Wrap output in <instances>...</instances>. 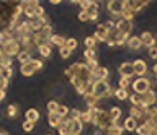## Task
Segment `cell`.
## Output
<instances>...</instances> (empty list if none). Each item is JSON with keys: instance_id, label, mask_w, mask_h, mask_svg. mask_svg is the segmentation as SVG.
Instances as JSON below:
<instances>
[{"instance_id": "obj_9", "label": "cell", "mask_w": 157, "mask_h": 135, "mask_svg": "<svg viewBox=\"0 0 157 135\" xmlns=\"http://www.w3.org/2000/svg\"><path fill=\"white\" fill-rule=\"evenodd\" d=\"M132 69H134V75H137V76L147 75V64L142 59H136L132 62Z\"/></svg>"}, {"instance_id": "obj_32", "label": "cell", "mask_w": 157, "mask_h": 135, "mask_svg": "<svg viewBox=\"0 0 157 135\" xmlns=\"http://www.w3.org/2000/svg\"><path fill=\"white\" fill-rule=\"evenodd\" d=\"M57 114H59V117H61V119H67L69 114H71V109H69L66 104H61V106H59V109H57Z\"/></svg>"}, {"instance_id": "obj_7", "label": "cell", "mask_w": 157, "mask_h": 135, "mask_svg": "<svg viewBox=\"0 0 157 135\" xmlns=\"http://www.w3.org/2000/svg\"><path fill=\"white\" fill-rule=\"evenodd\" d=\"M124 7H126V2H118V0H111V2H108V5H106L108 12H110L115 18H118V16L121 18L123 12H124Z\"/></svg>"}, {"instance_id": "obj_31", "label": "cell", "mask_w": 157, "mask_h": 135, "mask_svg": "<svg viewBox=\"0 0 157 135\" xmlns=\"http://www.w3.org/2000/svg\"><path fill=\"white\" fill-rule=\"evenodd\" d=\"M82 130H83V122H82V120H72V130H71V133L80 135ZM71 133H69V135H71Z\"/></svg>"}, {"instance_id": "obj_52", "label": "cell", "mask_w": 157, "mask_h": 135, "mask_svg": "<svg viewBox=\"0 0 157 135\" xmlns=\"http://www.w3.org/2000/svg\"><path fill=\"white\" fill-rule=\"evenodd\" d=\"M51 3H52V5H59V3H62V2H61V0H51Z\"/></svg>"}, {"instance_id": "obj_17", "label": "cell", "mask_w": 157, "mask_h": 135, "mask_svg": "<svg viewBox=\"0 0 157 135\" xmlns=\"http://www.w3.org/2000/svg\"><path fill=\"white\" fill-rule=\"evenodd\" d=\"M126 46H128V49H129V51H139L142 47V41H141L139 36H131L129 39H128Z\"/></svg>"}, {"instance_id": "obj_37", "label": "cell", "mask_w": 157, "mask_h": 135, "mask_svg": "<svg viewBox=\"0 0 157 135\" xmlns=\"http://www.w3.org/2000/svg\"><path fill=\"white\" fill-rule=\"evenodd\" d=\"M7 115L8 117H17L18 115V106L17 104H10V106H7Z\"/></svg>"}, {"instance_id": "obj_12", "label": "cell", "mask_w": 157, "mask_h": 135, "mask_svg": "<svg viewBox=\"0 0 157 135\" xmlns=\"http://www.w3.org/2000/svg\"><path fill=\"white\" fill-rule=\"evenodd\" d=\"M139 37H141L142 46H144V47H147V49H151V47H155V42H157V41H155V36L152 34V33L144 31Z\"/></svg>"}, {"instance_id": "obj_24", "label": "cell", "mask_w": 157, "mask_h": 135, "mask_svg": "<svg viewBox=\"0 0 157 135\" xmlns=\"http://www.w3.org/2000/svg\"><path fill=\"white\" fill-rule=\"evenodd\" d=\"M33 54H31V52H29V51H21V52H20V54L17 55V59H18V62H20V64H28V62H31L33 60V57H31Z\"/></svg>"}, {"instance_id": "obj_55", "label": "cell", "mask_w": 157, "mask_h": 135, "mask_svg": "<svg viewBox=\"0 0 157 135\" xmlns=\"http://www.w3.org/2000/svg\"><path fill=\"white\" fill-rule=\"evenodd\" d=\"M155 119H157V108H155Z\"/></svg>"}, {"instance_id": "obj_58", "label": "cell", "mask_w": 157, "mask_h": 135, "mask_svg": "<svg viewBox=\"0 0 157 135\" xmlns=\"http://www.w3.org/2000/svg\"><path fill=\"white\" fill-rule=\"evenodd\" d=\"M155 122H157V119H155Z\"/></svg>"}, {"instance_id": "obj_45", "label": "cell", "mask_w": 157, "mask_h": 135, "mask_svg": "<svg viewBox=\"0 0 157 135\" xmlns=\"http://www.w3.org/2000/svg\"><path fill=\"white\" fill-rule=\"evenodd\" d=\"M147 55H149L152 60H157V46H155V47H151V49H147Z\"/></svg>"}, {"instance_id": "obj_18", "label": "cell", "mask_w": 157, "mask_h": 135, "mask_svg": "<svg viewBox=\"0 0 157 135\" xmlns=\"http://www.w3.org/2000/svg\"><path fill=\"white\" fill-rule=\"evenodd\" d=\"M39 117H41V114H39V111L38 109H34V108H29L26 112H25V120H29V122H33V124H36Z\"/></svg>"}, {"instance_id": "obj_2", "label": "cell", "mask_w": 157, "mask_h": 135, "mask_svg": "<svg viewBox=\"0 0 157 135\" xmlns=\"http://www.w3.org/2000/svg\"><path fill=\"white\" fill-rule=\"evenodd\" d=\"M93 94L97 96L98 99H108L111 96H115V91L111 90L110 83L106 80H100L93 83Z\"/></svg>"}, {"instance_id": "obj_49", "label": "cell", "mask_w": 157, "mask_h": 135, "mask_svg": "<svg viewBox=\"0 0 157 135\" xmlns=\"http://www.w3.org/2000/svg\"><path fill=\"white\" fill-rule=\"evenodd\" d=\"M106 46H108V47H116V42H115V39H111V37H110V39L106 41Z\"/></svg>"}, {"instance_id": "obj_30", "label": "cell", "mask_w": 157, "mask_h": 135, "mask_svg": "<svg viewBox=\"0 0 157 135\" xmlns=\"http://www.w3.org/2000/svg\"><path fill=\"white\" fill-rule=\"evenodd\" d=\"M80 120H82L83 124H92L93 122V114H92V109L90 108H88L87 111H82Z\"/></svg>"}, {"instance_id": "obj_28", "label": "cell", "mask_w": 157, "mask_h": 135, "mask_svg": "<svg viewBox=\"0 0 157 135\" xmlns=\"http://www.w3.org/2000/svg\"><path fill=\"white\" fill-rule=\"evenodd\" d=\"M147 3H149V2H142V0H136V2H129V7L132 8V10H134V13H137V12L144 10Z\"/></svg>"}, {"instance_id": "obj_34", "label": "cell", "mask_w": 157, "mask_h": 135, "mask_svg": "<svg viewBox=\"0 0 157 135\" xmlns=\"http://www.w3.org/2000/svg\"><path fill=\"white\" fill-rule=\"evenodd\" d=\"M131 83V78H126V76H120V80H118V88H123V90H128L129 88Z\"/></svg>"}, {"instance_id": "obj_1", "label": "cell", "mask_w": 157, "mask_h": 135, "mask_svg": "<svg viewBox=\"0 0 157 135\" xmlns=\"http://www.w3.org/2000/svg\"><path fill=\"white\" fill-rule=\"evenodd\" d=\"M66 76L69 80L71 78H78V80H83L87 83H93V75H92V70L87 67V64H80V62H75L72 64L69 69L66 70Z\"/></svg>"}, {"instance_id": "obj_5", "label": "cell", "mask_w": 157, "mask_h": 135, "mask_svg": "<svg viewBox=\"0 0 157 135\" xmlns=\"http://www.w3.org/2000/svg\"><path fill=\"white\" fill-rule=\"evenodd\" d=\"M0 52H3V55L13 59V55H18L21 52V46H20L18 41H10L5 42V44H0Z\"/></svg>"}, {"instance_id": "obj_16", "label": "cell", "mask_w": 157, "mask_h": 135, "mask_svg": "<svg viewBox=\"0 0 157 135\" xmlns=\"http://www.w3.org/2000/svg\"><path fill=\"white\" fill-rule=\"evenodd\" d=\"M137 120L134 117H131V115H128V117L123 120V129L126 130V132H136V129H137Z\"/></svg>"}, {"instance_id": "obj_33", "label": "cell", "mask_w": 157, "mask_h": 135, "mask_svg": "<svg viewBox=\"0 0 157 135\" xmlns=\"http://www.w3.org/2000/svg\"><path fill=\"white\" fill-rule=\"evenodd\" d=\"M83 57H85L87 62L97 60V51L95 49H85V51H83Z\"/></svg>"}, {"instance_id": "obj_15", "label": "cell", "mask_w": 157, "mask_h": 135, "mask_svg": "<svg viewBox=\"0 0 157 135\" xmlns=\"http://www.w3.org/2000/svg\"><path fill=\"white\" fill-rule=\"evenodd\" d=\"M71 130H72V119H62V122L61 125L57 127V132L59 135H69L71 133Z\"/></svg>"}, {"instance_id": "obj_29", "label": "cell", "mask_w": 157, "mask_h": 135, "mask_svg": "<svg viewBox=\"0 0 157 135\" xmlns=\"http://www.w3.org/2000/svg\"><path fill=\"white\" fill-rule=\"evenodd\" d=\"M115 98L120 99V101H128V99H129V93H128V90L116 88L115 90Z\"/></svg>"}, {"instance_id": "obj_56", "label": "cell", "mask_w": 157, "mask_h": 135, "mask_svg": "<svg viewBox=\"0 0 157 135\" xmlns=\"http://www.w3.org/2000/svg\"><path fill=\"white\" fill-rule=\"evenodd\" d=\"M71 135H75V133H71Z\"/></svg>"}, {"instance_id": "obj_57", "label": "cell", "mask_w": 157, "mask_h": 135, "mask_svg": "<svg viewBox=\"0 0 157 135\" xmlns=\"http://www.w3.org/2000/svg\"><path fill=\"white\" fill-rule=\"evenodd\" d=\"M48 135H51V133H48Z\"/></svg>"}, {"instance_id": "obj_36", "label": "cell", "mask_w": 157, "mask_h": 135, "mask_svg": "<svg viewBox=\"0 0 157 135\" xmlns=\"http://www.w3.org/2000/svg\"><path fill=\"white\" fill-rule=\"evenodd\" d=\"M59 104L56 99H51V101H48V104H46V108H48V112H57V109H59Z\"/></svg>"}, {"instance_id": "obj_47", "label": "cell", "mask_w": 157, "mask_h": 135, "mask_svg": "<svg viewBox=\"0 0 157 135\" xmlns=\"http://www.w3.org/2000/svg\"><path fill=\"white\" fill-rule=\"evenodd\" d=\"M85 64H87V67H88V69H90L92 72L100 67V65H98V60H90V62H85Z\"/></svg>"}, {"instance_id": "obj_26", "label": "cell", "mask_w": 157, "mask_h": 135, "mask_svg": "<svg viewBox=\"0 0 157 135\" xmlns=\"http://www.w3.org/2000/svg\"><path fill=\"white\" fill-rule=\"evenodd\" d=\"M136 133H137V135H151V133H157V132H155V130H151L149 125H146L144 122H142L141 125H137Z\"/></svg>"}, {"instance_id": "obj_11", "label": "cell", "mask_w": 157, "mask_h": 135, "mask_svg": "<svg viewBox=\"0 0 157 135\" xmlns=\"http://www.w3.org/2000/svg\"><path fill=\"white\" fill-rule=\"evenodd\" d=\"M118 73L120 76H126V78H131L134 75V69H132V64L131 62H123V64L118 67Z\"/></svg>"}, {"instance_id": "obj_3", "label": "cell", "mask_w": 157, "mask_h": 135, "mask_svg": "<svg viewBox=\"0 0 157 135\" xmlns=\"http://www.w3.org/2000/svg\"><path fill=\"white\" fill-rule=\"evenodd\" d=\"M132 91H134L136 94L142 96L144 93H147L149 90H152V81L147 78V76H137V78L132 81Z\"/></svg>"}, {"instance_id": "obj_41", "label": "cell", "mask_w": 157, "mask_h": 135, "mask_svg": "<svg viewBox=\"0 0 157 135\" xmlns=\"http://www.w3.org/2000/svg\"><path fill=\"white\" fill-rule=\"evenodd\" d=\"M59 54H61L62 59H69V57H71V54H72V51L67 49V47L64 46V47H59Z\"/></svg>"}, {"instance_id": "obj_14", "label": "cell", "mask_w": 157, "mask_h": 135, "mask_svg": "<svg viewBox=\"0 0 157 135\" xmlns=\"http://www.w3.org/2000/svg\"><path fill=\"white\" fill-rule=\"evenodd\" d=\"M129 115H131V117H134L136 120L146 119V109L139 108V106H129Z\"/></svg>"}, {"instance_id": "obj_42", "label": "cell", "mask_w": 157, "mask_h": 135, "mask_svg": "<svg viewBox=\"0 0 157 135\" xmlns=\"http://www.w3.org/2000/svg\"><path fill=\"white\" fill-rule=\"evenodd\" d=\"M21 129L25 130V132H33V129H34V124H33V122H29V120H23V124H21Z\"/></svg>"}, {"instance_id": "obj_19", "label": "cell", "mask_w": 157, "mask_h": 135, "mask_svg": "<svg viewBox=\"0 0 157 135\" xmlns=\"http://www.w3.org/2000/svg\"><path fill=\"white\" fill-rule=\"evenodd\" d=\"M36 52L43 57V59H49L51 54H52V44H41V46H38Z\"/></svg>"}, {"instance_id": "obj_20", "label": "cell", "mask_w": 157, "mask_h": 135, "mask_svg": "<svg viewBox=\"0 0 157 135\" xmlns=\"http://www.w3.org/2000/svg\"><path fill=\"white\" fill-rule=\"evenodd\" d=\"M123 132H124L123 125H120L118 122H111V125L105 130V135H123Z\"/></svg>"}, {"instance_id": "obj_13", "label": "cell", "mask_w": 157, "mask_h": 135, "mask_svg": "<svg viewBox=\"0 0 157 135\" xmlns=\"http://www.w3.org/2000/svg\"><path fill=\"white\" fill-rule=\"evenodd\" d=\"M92 75H93V83L95 81H100V80H106L108 76H110V72H108L106 67H98V69H95L92 72Z\"/></svg>"}, {"instance_id": "obj_10", "label": "cell", "mask_w": 157, "mask_h": 135, "mask_svg": "<svg viewBox=\"0 0 157 135\" xmlns=\"http://www.w3.org/2000/svg\"><path fill=\"white\" fill-rule=\"evenodd\" d=\"M116 31L131 34V31H132V21H128V20H124V18H118V20H116Z\"/></svg>"}, {"instance_id": "obj_54", "label": "cell", "mask_w": 157, "mask_h": 135, "mask_svg": "<svg viewBox=\"0 0 157 135\" xmlns=\"http://www.w3.org/2000/svg\"><path fill=\"white\" fill-rule=\"evenodd\" d=\"M2 34H3V33H2V31H0V41H2Z\"/></svg>"}, {"instance_id": "obj_51", "label": "cell", "mask_w": 157, "mask_h": 135, "mask_svg": "<svg viewBox=\"0 0 157 135\" xmlns=\"http://www.w3.org/2000/svg\"><path fill=\"white\" fill-rule=\"evenodd\" d=\"M152 73H154V76H157V62L154 64V67H152Z\"/></svg>"}, {"instance_id": "obj_8", "label": "cell", "mask_w": 157, "mask_h": 135, "mask_svg": "<svg viewBox=\"0 0 157 135\" xmlns=\"http://www.w3.org/2000/svg\"><path fill=\"white\" fill-rule=\"evenodd\" d=\"M110 34H111V31L105 26V23H98L93 37H95L97 41H100V42H106L108 39H110Z\"/></svg>"}, {"instance_id": "obj_35", "label": "cell", "mask_w": 157, "mask_h": 135, "mask_svg": "<svg viewBox=\"0 0 157 135\" xmlns=\"http://www.w3.org/2000/svg\"><path fill=\"white\" fill-rule=\"evenodd\" d=\"M83 44H85V49H95L97 46V39L93 36H87L85 41H83Z\"/></svg>"}, {"instance_id": "obj_23", "label": "cell", "mask_w": 157, "mask_h": 135, "mask_svg": "<svg viewBox=\"0 0 157 135\" xmlns=\"http://www.w3.org/2000/svg\"><path fill=\"white\" fill-rule=\"evenodd\" d=\"M110 119H111V122H118V120L121 119V108H118V106H111L110 108Z\"/></svg>"}, {"instance_id": "obj_4", "label": "cell", "mask_w": 157, "mask_h": 135, "mask_svg": "<svg viewBox=\"0 0 157 135\" xmlns=\"http://www.w3.org/2000/svg\"><path fill=\"white\" fill-rule=\"evenodd\" d=\"M43 67H44L43 60L33 59L31 62H28V64H23L21 67H20V73H21L23 76H31L33 73H36L38 70H41Z\"/></svg>"}, {"instance_id": "obj_46", "label": "cell", "mask_w": 157, "mask_h": 135, "mask_svg": "<svg viewBox=\"0 0 157 135\" xmlns=\"http://www.w3.org/2000/svg\"><path fill=\"white\" fill-rule=\"evenodd\" d=\"M78 5H80V8L82 10H88V8H90V5H92V2L90 0H80V2H78Z\"/></svg>"}, {"instance_id": "obj_6", "label": "cell", "mask_w": 157, "mask_h": 135, "mask_svg": "<svg viewBox=\"0 0 157 135\" xmlns=\"http://www.w3.org/2000/svg\"><path fill=\"white\" fill-rule=\"evenodd\" d=\"M155 103H157V93L154 90H149L147 93L141 96V108H144V109L154 108Z\"/></svg>"}, {"instance_id": "obj_21", "label": "cell", "mask_w": 157, "mask_h": 135, "mask_svg": "<svg viewBox=\"0 0 157 135\" xmlns=\"http://www.w3.org/2000/svg\"><path fill=\"white\" fill-rule=\"evenodd\" d=\"M88 16H90V21H97L98 20V15H100V7H98V2H92L90 8L87 10Z\"/></svg>"}, {"instance_id": "obj_38", "label": "cell", "mask_w": 157, "mask_h": 135, "mask_svg": "<svg viewBox=\"0 0 157 135\" xmlns=\"http://www.w3.org/2000/svg\"><path fill=\"white\" fill-rule=\"evenodd\" d=\"M77 46H78V42H77L75 37H67V41H66V47H67V49L75 51V49H77Z\"/></svg>"}, {"instance_id": "obj_43", "label": "cell", "mask_w": 157, "mask_h": 135, "mask_svg": "<svg viewBox=\"0 0 157 135\" xmlns=\"http://www.w3.org/2000/svg\"><path fill=\"white\" fill-rule=\"evenodd\" d=\"M77 18H78V21H90V16H88V13L85 12V10H80L78 12V15H77Z\"/></svg>"}, {"instance_id": "obj_44", "label": "cell", "mask_w": 157, "mask_h": 135, "mask_svg": "<svg viewBox=\"0 0 157 135\" xmlns=\"http://www.w3.org/2000/svg\"><path fill=\"white\" fill-rule=\"evenodd\" d=\"M2 76L5 80H10L13 76V69L10 67V69H2Z\"/></svg>"}, {"instance_id": "obj_48", "label": "cell", "mask_w": 157, "mask_h": 135, "mask_svg": "<svg viewBox=\"0 0 157 135\" xmlns=\"http://www.w3.org/2000/svg\"><path fill=\"white\" fill-rule=\"evenodd\" d=\"M8 86V80H5L3 76H0V90H5Z\"/></svg>"}, {"instance_id": "obj_50", "label": "cell", "mask_w": 157, "mask_h": 135, "mask_svg": "<svg viewBox=\"0 0 157 135\" xmlns=\"http://www.w3.org/2000/svg\"><path fill=\"white\" fill-rule=\"evenodd\" d=\"M5 96H7V94H5V90H0V101H3Z\"/></svg>"}, {"instance_id": "obj_22", "label": "cell", "mask_w": 157, "mask_h": 135, "mask_svg": "<svg viewBox=\"0 0 157 135\" xmlns=\"http://www.w3.org/2000/svg\"><path fill=\"white\" fill-rule=\"evenodd\" d=\"M61 122H62V119L59 117L57 112H48V124L51 125L52 129H57L59 125H61Z\"/></svg>"}, {"instance_id": "obj_27", "label": "cell", "mask_w": 157, "mask_h": 135, "mask_svg": "<svg viewBox=\"0 0 157 135\" xmlns=\"http://www.w3.org/2000/svg\"><path fill=\"white\" fill-rule=\"evenodd\" d=\"M134 10L129 7V2H126V7H124V12H123V15H121V18H124V20H128V21H132V18H134Z\"/></svg>"}, {"instance_id": "obj_25", "label": "cell", "mask_w": 157, "mask_h": 135, "mask_svg": "<svg viewBox=\"0 0 157 135\" xmlns=\"http://www.w3.org/2000/svg\"><path fill=\"white\" fill-rule=\"evenodd\" d=\"M66 37L64 36H61V34H52L51 36V44L52 46H57V47H64L66 46Z\"/></svg>"}, {"instance_id": "obj_39", "label": "cell", "mask_w": 157, "mask_h": 135, "mask_svg": "<svg viewBox=\"0 0 157 135\" xmlns=\"http://www.w3.org/2000/svg\"><path fill=\"white\" fill-rule=\"evenodd\" d=\"M129 103H131V106H139L141 108V96L139 94H129Z\"/></svg>"}, {"instance_id": "obj_53", "label": "cell", "mask_w": 157, "mask_h": 135, "mask_svg": "<svg viewBox=\"0 0 157 135\" xmlns=\"http://www.w3.org/2000/svg\"><path fill=\"white\" fill-rule=\"evenodd\" d=\"M0 135H8L7 132H0Z\"/></svg>"}, {"instance_id": "obj_40", "label": "cell", "mask_w": 157, "mask_h": 135, "mask_svg": "<svg viewBox=\"0 0 157 135\" xmlns=\"http://www.w3.org/2000/svg\"><path fill=\"white\" fill-rule=\"evenodd\" d=\"M80 115H82V111H78V109H71L69 119H72V120H80Z\"/></svg>"}]
</instances>
